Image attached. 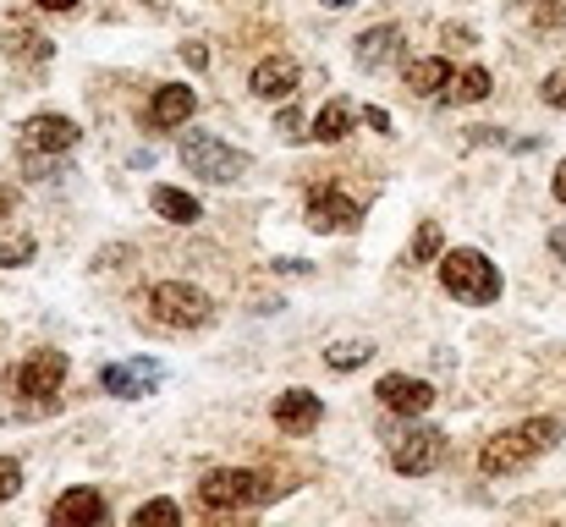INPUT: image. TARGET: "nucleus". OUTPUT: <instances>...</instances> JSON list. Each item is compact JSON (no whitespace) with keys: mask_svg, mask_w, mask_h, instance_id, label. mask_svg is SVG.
Here are the masks:
<instances>
[{"mask_svg":"<svg viewBox=\"0 0 566 527\" xmlns=\"http://www.w3.org/2000/svg\"><path fill=\"white\" fill-rule=\"evenodd\" d=\"M562 434H566L562 418H528L523 429H501V434L479 451V467L495 473V478H501V473H523V467H528L534 456H545Z\"/></svg>","mask_w":566,"mask_h":527,"instance_id":"nucleus-1","label":"nucleus"},{"mask_svg":"<svg viewBox=\"0 0 566 527\" xmlns=\"http://www.w3.org/2000/svg\"><path fill=\"white\" fill-rule=\"evenodd\" d=\"M440 286H446L451 297L484 308V303L501 297V270H495L479 247H451V253H440Z\"/></svg>","mask_w":566,"mask_h":527,"instance_id":"nucleus-2","label":"nucleus"},{"mask_svg":"<svg viewBox=\"0 0 566 527\" xmlns=\"http://www.w3.org/2000/svg\"><path fill=\"white\" fill-rule=\"evenodd\" d=\"M275 489H281L275 478H259V473H248V467H214V473H203V484H198V506H203V512L264 506Z\"/></svg>","mask_w":566,"mask_h":527,"instance_id":"nucleus-3","label":"nucleus"},{"mask_svg":"<svg viewBox=\"0 0 566 527\" xmlns=\"http://www.w3.org/2000/svg\"><path fill=\"white\" fill-rule=\"evenodd\" d=\"M177 155H182L188 176H203V181H214V187H226V181L248 176V166H253L242 149H231V144H226V138H214V133H188Z\"/></svg>","mask_w":566,"mask_h":527,"instance_id":"nucleus-4","label":"nucleus"},{"mask_svg":"<svg viewBox=\"0 0 566 527\" xmlns=\"http://www.w3.org/2000/svg\"><path fill=\"white\" fill-rule=\"evenodd\" d=\"M149 314H155L166 330H203V325L214 319V303H209V292H198L188 281H160V286L149 292Z\"/></svg>","mask_w":566,"mask_h":527,"instance_id":"nucleus-5","label":"nucleus"},{"mask_svg":"<svg viewBox=\"0 0 566 527\" xmlns=\"http://www.w3.org/2000/svg\"><path fill=\"white\" fill-rule=\"evenodd\" d=\"M308 225H314L319 236L358 231V225H364V209H358V198H347L342 187H314V192H308Z\"/></svg>","mask_w":566,"mask_h":527,"instance_id":"nucleus-6","label":"nucleus"},{"mask_svg":"<svg viewBox=\"0 0 566 527\" xmlns=\"http://www.w3.org/2000/svg\"><path fill=\"white\" fill-rule=\"evenodd\" d=\"M440 456H446V434H440V429H407V434L390 445V467H396V473H407V478L434 473V467H440Z\"/></svg>","mask_w":566,"mask_h":527,"instance_id":"nucleus-7","label":"nucleus"},{"mask_svg":"<svg viewBox=\"0 0 566 527\" xmlns=\"http://www.w3.org/2000/svg\"><path fill=\"white\" fill-rule=\"evenodd\" d=\"M160 379H166V368L160 362H105L99 368V390L105 396H122V401H138V396H155L160 390Z\"/></svg>","mask_w":566,"mask_h":527,"instance_id":"nucleus-8","label":"nucleus"},{"mask_svg":"<svg viewBox=\"0 0 566 527\" xmlns=\"http://www.w3.org/2000/svg\"><path fill=\"white\" fill-rule=\"evenodd\" d=\"M61 384H66V351L44 347L17 368V396H28V401H50Z\"/></svg>","mask_w":566,"mask_h":527,"instance_id":"nucleus-9","label":"nucleus"},{"mask_svg":"<svg viewBox=\"0 0 566 527\" xmlns=\"http://www.w3.org/2000/svg\"><path fill=\"white\" fill-rule=\"evenodd\" d=\"M375 396L385 412H401V418H418V412L434 407V384L429 379H412V373H385L375 384Z\"/></svg>","mask_w":566,"mask_h":527,"instance_id":"nucleus-10","label":"nucleus"},{"mask_svg":"<svg viewBox=\"0 0 566 527\" xmlns=\"http://www.w3.org/2000/svg\"><path fill=\"white\" fill-rule=\"evenodd\" d=\"M77 122L72 116H33L28 127H22V149H33V155H72L77 149Z\"/></svg>","mask_w":566,"mask_h":527,"instance_id":"nucleus-11","label":"nucleus"},{"mask_svg":"<svg viewBox=\"0 0 566 527\" xmlns=\"http://www.w3.org/2000/svg\"><path fill=\"white\" fill-rule=\"evenodd\" d=\"M192 110H198V94H192L188 83H160L155 99H149V127H160V133L188 127Z\"/></svg>","mask_w":566,"mask_h":527,"instance_id":"nucleus-12","label":"nucleus"},{"mask_svg":"<svg viewBox=\"0 0 566 527\" xmlns=\"http://www.w3.org/2000/svg\"><path fill=\"white\" fill-rule=\"evenodd\" d=\"M248 88H253L259 99H292V94H297V61H292V55H264V61L253 66Z\"/></svg>","mask_w":566,"mask_h":527,"instance_id":"nucleus-13","label":"nucleus"},{"mask_svg":"<svg viewBox=\"0 0 566 527\" xmlns=\"http://www.w3.org/2000/svg\"><path fill=\"white\" fill-rule=\"evenodd\" d=\"M319 418H325V407H319L314 390H281V396H275V429L308 434V429H319Z\"/></svg>","mask_w":566,"mask_h":527,"instance_id":"nucleus-14","label":"nucleus"},{"mask_svg":"<svg viewBox=\"0 0 566 527\" xmlns=\"http://www.w3.org/2000/svg\"><path fill=\"white\" fill-rule=\"evenodd\" d=\"M50 517L61 527H99L111 517V506H105V495L99 489H66L55 506H50Z\"/></svg>","mask_w":566,"mask_h":527,"instance_id":"nucleus-15","label":"nucleus"},{"mask_svg":"<svg viewBox=\"0 0 566 527\" xmlns=\"http://www.w3.org/2000/svg\"><path fill=\"white\" fill-rule=\"evenodd\" d=\"M0 39H6V55H11V61H28V66H44V61L55 55V44H50L33 22H17V17L6 22V33H0Z\"/></svg>","mask_w":566,"mask_h":527,"instance_id":"nucleus-16","label":"nucleus"},{"mask_svg":"<svg viewBox=\"0 0 566 527\" xmlns=\"http://www.w3.org/2000/svg\"><path fill=\"white\" fill-rule=\"evenodd\" d=\"M396 55H401V28H396V22H379L369 33H358V66H364V72L390 66Z\"/></svg>","mask_w":566,"mask_h":527,"instance_id":"nucleus-17","label":"nucleus"},{"mask_svg":"<svg viewBox=\"0 0 566 527\" xmlns=\"http://www.w3.org/2000/svg\"><path fill=\"white\" fill-rule=\"evenodd\" d=\"M446 83H451V66H446V55L407 61V88H412L418 99H434V94H446Z\"/></svg>","mask_w":566,"mask_h":527,"instance_id":"nucleus-18","label":"nucleus"},{"mask_svg":"<svg viewBox=\"0 0 566 527\" xmlns=\"http://www.w3.org/2000/svg\"><path fill=\"white\" fill-rule=\"evenodd\" d=\"M149 203H155V214H160V220H171V225H192V220L203 214V203H198L192 192H182V187H155V192H149Z\"/></svg>","mask_w":566,"mask_h":527,"instance_id":"nucleus-19","label":"nucleus"},{"mask_svg":"<svg viewBox=\"0 0 566 527\" xmlns=\"http://www.w3.org/2000/svg\"><path fill=\"white\" fill-rule=\"evenodd\" d=\"M353 122H358V110H353L347 99H331V105H319V116H314V133H308V138H319V144H342V138L353 133Z\"/></svg>","mask_w":566,"mask_h":527,"instance_id":"nucleus-20","label":"nucleus"},{"mask_svg":"<svg viewBox=\"0 0 566 527\" xmlns=\"http://www.w3.org/2000/svg\"><path fill=\"white\" fill-rule=\"evenodd\" d=\"M484 94H490V72H484V66H462V72L446 83V99H451V105H479Z\"/></svg>","mask_w":566,"mask_h":527,"instance_id":"nucleus-21","label":"nucleus"},{"mask_svg":"<svg viewBox=\"0 0 566 527\" xmlns=\"http://www.w3.org/2000/svg\"><path fill=\"white\" fill-rule=\"evenodd\" d=\"M369 357H375V347H369V341H336V347L325 351V362H331L336 373H353V368H364Z\"/></svg>","mask_w":566,"mask_h":527,"instance_id":"nucleus-22","label":"nucleus"},{"mask_svg":"<svg viewBox=\"0 0 566 527\" xmlns=\"http://www.w3.org/2000/svg\"><path fill=\"white\" fill-rule=\"evenodd\" d=\"M440 247H446L440 225H434V220H423V225H418V236H412V264H440Z\"/></svg>","mask_w":566,"mask_h":527,"instance_id":"nucleus-23","label":"nucleus"},{"mask_svg":"<svg viewBox=\"0 0 566 527\" xmlns=\"http://www.w3.org/2000/svg\"><path fill=\"white\" fill-rule=\"evenodd\" d=\"M155 523H182V506L177 500H149L133 512V527H155Z\"/></svg>","mask_w":566,"mask_h":527,"instance_id":"nucleus-24","label":"nucleus"},{"mask_svg":"<svg viewBox=\"0 0 566 527\" xmlns=\"http://www.w3.org/2000/svg\"><path fill=\"white\" fill-rule=\"evenodd\" d=\"M33 259V236H0V270H17Z\"/></svg>","mask_w":566,"mask_h":527,"instance_id":"nucleus-25","label":"nucleus"},{"mask_svg":"<svg viewBox=\"0 0 566 527\" xmlns=\"http://www.w3.org/2000/svg\"><path fill=\"white\" fill-rule=\"evenodd\" d=\"M539 94H545V105H551V110H566V61L545 77V88H539Z\"/></svg>","mask_w":566,"mask_h":527,"instance_id":"nucleus-26","label":"nucleus"},{"mask_svg":"<svg viewBox=\"0 0 566 527\" xmlns=\"http://www.w3.org/2000/svg\"><path fill=\"white\" fill-rule=\"evenodd\" d=\"M17 489H22V467H17L11 456H0V506H6Z\"/></svg>","mask_w":566,"mask_h":527,"instance_id":"nucleus-27","label":"nucleus"},{"mask_svg":"<svg viewBox=\"0 0 566 527\" xmlns=\"http://www.w3.org/2000/svg\"><path fill=\"white\" fill-rule=\"evenodd\" d=\"M539 22H545V28H562V33H566V0H545V6H539Z\"/></svg>","mask_w":566,"mask_h":527,"instance_id":"nucleus-28","label":"nucleus"},{"mask_svg":"<svg viewBox=\"0 0 566 527\" xmlns=\"http://www.w3.org/2000/svg\"><path fill=\"white\" fill-rule=\"evenodd\" d=\"M182 61H188L192 72H203V66H209V50H203V44H182Z\"/></svg>","mask_w":566,"mask_h":527,"instance_id":"nucleus-29","label":"nucleus"},{"mask_svg":"<svg viewBox=\"0 0 566 527\" xmlns=\"http://www.w3.org/2000/svg\"><path fill=\"white\" fill-rule=\"evenodd\" d=\"M297 127H303V116H297V110H286V116H281V133H286L292 144H303V138H308V133H297Z\"/></svg>","mask_w":566,"mask_h":527,"instance_id":"nucleus-30","label":"nucleus"},{"mask_svg":"<svg viewBox=\"0 0 566 527\" xmlns=\"http://www.w3.org/2000/svg\"><path fill=\"white\" fill-rule=\"evenodd\" d=\"M364 122H369V127H375V133H390V116H385V110H379V105H369V110H364Z\"/></svg>","mask_w":566,"mask_h":527,"instance_id":"nucleus-31","label":"nucleus"},{"mask_svg":"<svg viewBox=\"0 0 566 527\" xmlns=\"http://www.w3.org/2000/svg\"><path fill=\"white\" fill-rule=\"evenodd\" d=\"M551 253H556V259H562V264H566V220H562V225H556V231H551Z\"/></svg>","mask_w":566,"mask_h":527,"instance_id":"nucleus-32","label":"nucleus"},{"mask_svg":"<svg viewBox=\"0 0 566 527\" xmlns=\"http://www.w3.org/2000/svg\"><path fill=\"white\" fill-rule=\"evenodd\" d=\"M11 209H17V192H11V187H0V220H6Z\"/></svg>","mask_w":566,"mask_h":527,"instance_id":"nucleus-33","label":"nucleus"},{"mask_svg":"<svg viewBox=\"0 0 566 527\" xmlns=\"http://www.w3.org/2000/svg\"><path fill=\"white\" fill-rule=\"evenodd\" d=\"M551 187H556V198H562V203H566V160H562V166H556V181H551Z\"/></svg>","mask_w":566,"mask_h":527,"instance_id":"nucleus-34","label":"nucleus"},{"mask_svg":"<svg viewBox=\"0 0 566 527\" xmlns=\"http://www.w3.org/2000/svg\"><path fill=\"white\" fill-rule=\"evenodd\" d=\"M77 0H39V11H72Z\"/></svg>","mask_w":566,"mask_h":527,"instance_id":"nucleus-35","label":"nucleus"},{"mask_svg":"<svg viewBox=\"0 0 566 527\" xmlns=\"http://www.w3.org/2000/svg\"><path fill=\"white\" fill-rule=\"evenodd\" d=\"M325 6H331V11H342V6H353V0H325Z\"/></svg>","mask_w":566,"mask_h":527,"instance_id":"nucleus-36","label":"nucleus"}]
</instances>
